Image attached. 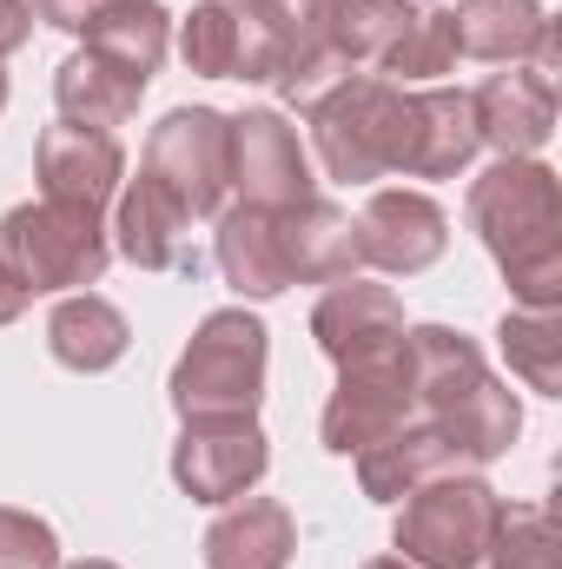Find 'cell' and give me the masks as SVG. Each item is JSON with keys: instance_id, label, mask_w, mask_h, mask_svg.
Returning <instances> with one entry per match:
<instances>
[{"instance_id": "cell-31", "label": "cell", "mask_w": 562, "mask_h": 569, "mask_svg": "<svg viewBox=\"0 0 562 569\" xmlns=\"http://www.w3.org/2000/svg\"><path fill=\"white\" fill-rule=\"evenodd\" d=\"M33 7V20H47V27H60V33H87L113 0H27Z\"/></svg>"}, {"instance_id": "cell-36", "label": "cell", "mask_w": 562, "mask_h": 569, "mask_svg": "<svg viewBox=\"0 0 562 569\" xmlns=\"http://www.w3.org/2000/svg\"><path fill=\"white\" fill-rule=\"evenodd\" d=\"M0 107H7V73H0Z\"/></svg>"}, {"instance_id": "cell-9", "label": "cell", "mask_w": 562, "mask_h": 569, "mask_svg": "<svg viewBox=\"0 0 562 569\" xmlns=\"http://www.w3.org/2000/svg\"><path fill=\"white\" fill-rule=\"evenodd\" d=\"M225 152H232V186L245 206L259 212H291L304 199H318V179H311V159L298 127L272 113V107H252V113H232L225 120Z\"/></svg>"}, {"instance_id": "cell-35", "label": "cell", "mask_w": 562, "mask_h": 569, "mask_svg": "<svg viewBox=\"0 0 562 569\" xmlns=\"http://www.w3.org/2000/svg\"><path fill=\"white\" fill-rule=\"evenodd\" d=\"M364 569H411L404 557H378V563H364Z\"/></svg>"}, {"instance_id": "cell-28", "label": "cell", "mask_w": 562, "mask_h": 569, "mask_svg": "<svg viewBox=\"0 0 562 569\" xmlns=\"http://www.w3.org/2000/svg\"><path fill=\"white\" fill-rule=\"evenodd\" d=\"M490 569H562V530L543 503H503L496 537L483 550Z\"/></svg>"}, {"instance_id": "cell-20", "label": "cell", "mask_w": 562, "mask_h": 569, "mask_svg": "<svg viewBox=\"0 0 562 569\" xmlns=\"http://www.w3.org/2000/svg\"><path fill=\"white\" fill-rule=\"evenodd\" d=\"M279 239H284V259H291V284H338V279H358L364 252H358V219L324 206V199H304L279 212Z\"/></svg>"}, {"instance_id": "cell-32", "label": "cell", "mask_w": 562, "mask_h": 569, "mask_svg": "<svg viewBox=\"0 0 562 569\" xmlns=\"http://www.w3.org/2000/svg\"><path fill=\"white\" fill-rule=\"evenodd\" d=\"M27 33H33V7H27V0H0V60L20 53Z\"/></svg>"}, {"instance_id": "cell-29", "label": "cell", "mask_w": 562, "mask_h": 569, "mask_svg": "<svg viewBox=\"0 0 562 569\" xmlns=\"http://www.w3.org/2000/svg\"><path fill=\"white\" fill-rule=\"evenodd\" d=\"M378 67L391 73V87H430V80H443L450 67H456V33H450V13H418L384 53H378Z\"/></svg>"}, {"instance_id": "cell-17", "label": "cell", "mask_w": 562, "mask_h": 569, "mask_svg": "<svg viewBox=\"0 0 562 569\" xmlns=\"http://www.w3.org/2000/svg\"><path fill=\"white\" fill-rule=\"evenodd\" d=\"M311 338H318V351H324L331 365L364 358V351L404 338V305H398L391 284L338 279L324 298H318V311H311Z\"/></svg>"}, {"instance_id": "cell-26", "label": "cell", "mask_w": 562, "mask_h": 569, "mask_svg": "<svg viewBox=\"0 0 562 569\" xmlns=\"http://www.w3.org/2000/svg\"><path fill=\"white\" fill-rule=\"evenodd\" d=\"M496 338H503V358H510V371H516L530 391L562 398V318H556V311L516 305V311H503Z\"/></svg>"}, {"instance_id": "cell-2", "label": "cell", "mask_w": 562, "mask_h": 569, "mask_svg": "<svg viewBox=\"0 0 562 569\" xmlns=\"http://www.w3.org/2000/svg\"><path fill=\"white\" fill-rule=\"evenodd\" d=\"M411 338V371H418V405L423 425L436 430L463 470H483L496 457H510L516 430H523V405L503 378H490L476 338L450 331V325H418Z\"/></svg>"}, {"instance_id": "cell-23", "label": "cell", "mask_w": 562, "mask_h": 569, "mask_svg": "<svg viewBox=\"0 0 562 569\" xmlns=\"http://www.w3.org/2000/svg\"><path fill=\"white\" fill-rule=\"evenodd\" d=\"M450 470H463V463H456V450L430 425H398L391 437H378V443L358 450V483H364L371 503H404L418 483L450 477Z\"/></svg>"}, {"instance_id": "cell-33", "label": "cell", "mask_w": 562, "mask_h": 569, "mask_svg": "<svg viewBox=\"0 0 562 569\" xmlns=\"http://www.w3.org/2000/svg\"><path fill=\"white\" fill-rule=\"evenodd\" d=\"M20 311H27V284H20L13 272H7V266H0V325H13Z\"/></svg>"}, {"instance_id": "cell-19", "label": "cell", "mask_w": 562, "mask_h": 569, "mask_svg": "<svg viewBox=\"0 0 562 569\" xmlns=\"http://www.w3.org/2000/svg\"><path fill=\"white\" fill-rule=\"evenodd\" d=\"M298 557V523L272 497H232L205 530V569H284Z\"/></svg>"}, {"instance_id": "cell-14", "label": "cell", "mask_w": 562, "mask_h": 569, "mask_svg": "<svg viewBox=\"0 0 562 569\" xmlns=\"http://www.w3.org/2000/svg\"><path fill=\"white\" fill-rule=\"evenodd\" d=\"M450 33L470 60H530V73L556 80V20L543 13V0H456Z\"/></svg>"}, {"instance_id": "cell-18", "label": "cell", "mask_w": 562, "mask_h": 569, "mask_svg": "<svg viewBox=\"0 0 562 569\" xmlns=\"http://www.w3.org/2000/svg\"><path fill=\"white\" fill-rule=\"evenodd\" d=\"M476 113L470 93L456 87H423L411 93V127H404V179H456L476 159Z\"/></svg>"}, {"instance_id": "cell-8", "label": "cell", "mask_w": 562, "mask_h": 569, "mask_svg": "<svg viewBox=\"0 0 562 569\" xmlns=\"http://www.w3.org/2000/svg\"><path fill=\"white\" fill-rule=\"evenodd\" d=\"M145 179L172 192L192 219H212L232 192V152H225V113L212 107H172L145 133Z\"/></svg>"}, {"instance_id": "cell-10", "label": "cell", "mask_w": 562, "mask_h": 569, "mask_svg": "<svg viewBox=\"0 0 562 569\" xmlns=\"http://www.w3.org/2000/svg\"><path fill=\"white\" fill-rule=\"evenodd\" d=\"M272 470V443L252 418H225V425H185L172 443V483L192 503H232L252 497L259 477Z\"/></svg>"}, {"instance_id": "cell-27", "label": "cell", "mask_w": 562, "mask_h": 569, "mask_svg": "<svg viewBox=\"0 0 562 569\" xmlns=\"http://www.w3.org/2000/svg\"><path fill=\"white\" fill-rule=\"evenodd\" d=\"M418 20L411 0H324V33L331 47L358 67V60H378L404 27Z\"/></svg>"}, {"instance_id": "cell-1", "label": "cell", "mask_w": 562, "mask_h": 569, "mask_svg": "<svg viewBox=\"0 0 562 569\" xmlns=\"http://www.w3.org/2000/svg\"><path fill=\"white\" fill-rule=\"evenodd\" d=\"M470 226L483 232L516 305H562V186L543 159H496L470 179Z\"/></svg>"}, {"instance_id": "cell-3", "label": "cell", "mask_w": 562, "mask_h": 569, "mask_svg": "<svg viewBox=\"0 0 562 569\" xmlns=\"http://www.w3.org/2000/svg\"><path fill=\"white\" fill-rule=\"evenodd\" d=\"M265 325L239 305V311H212L192 345L172 365V411L185 425H225V418H259L265 405Z\"/></svg>"}, {"instance_id": "cell-16", "label": "cell", "mask_w": 562, "mask_h": 569, "mask_svg": "<svg viewBox=\"0 0 562 569\" xmlns=\"http://www.w3.org/2000/svg\"><path fill=\"white\" fill-rule=\"evenodd\" d=\"M113 246L140 266V272H179L192 279L199 272V246H192V212L159 192L152 179H127L120 186V212H113Z\"/></svg>"}, {"instance_id": "cell-13", "label": "cell", "mask_w": 562, "mask_h": 569, "mask_svg": "<svg viewBox=\"0 0 562 569\" xmlns=\"http://www.w3.org/2000/svg\"><path fill=\"white\" fill-rule=\"evenodd\" d=\"M179 53L205 80H272V33L245 0H199L179 27Z\"/></svg>"}, {"instance_id": "cell-5", "label": "cell", "mask_w": 562, "mask_h": 569, "mask_svg": "<svg viewBox=\"0 0 562 569\" xmlns=\"http://www.w3.org/2000/svg\"><path fill=\"white\" fill-rule=\"evenodd\" d=\"M0 266L33 291H73V284H100L113 266V232L100 226V212L67 206V199H40V206H13L0 219Z\"/></svg>"}, {"instance_id": "cell-6", "label": "cell", "mask_w": 562, "mask_h": 569, "mask_svg": "<svg viewBox=\"0 0 562 569\" xmlns=\"http://www.w3.org/2000/svg\"><path fill=\"white\" fill-rule=\"evenodd\" d=\"M496 517H503V497L476 470H450L404 497L391 543L411 569H476L496 537Z\"/></svg>"}, {"instance_id": "cell-30", "label": "cell", "mask_w": 562, "mask_h": 569, "mask_svg": "<svg viewBox=\"0 0 562 569\" xmlns=\"http://www.w3.org/2000/svg\"><path fill=\"white\" fill-rule=\"evenodd\" d=\"M0 569H60V537L33 510L0 503Z\"/></svg>"}, {"instance_id": "cell-15", "label": "cell", "mask_w": 562, "mask_h": 569, "mask_svg": "<svg viewBox=\"0 0 562 569\" xmlns=\"http://www.w3.org/2000/svg\"><path fill=\"white\" fill-rule=\"evenodd\" d=\"M476 113V140L496 146V159H536L556 133V80L516 67V73H490L470 93Z\"/></svg>"}, {"instance_id": "cell-34", "label": "cell", "mask_w": 562, "mask_h": 569, "mask_svg": "<svg viewBox=\"0 0 562 569\" xmlns=\"http://www.w3.org/2000/svg\"><path fill=\"white\" fill-rule=\"evenodd\" d=\"M67 569H120V563H107V557H80V563H67Z\"/></svg>"}, {"instance_id": "cell-22", "label": "cell", "mask_w": 562, "mask_h": 569, "mask_svg": "<svg viewBox=\"0 0 562 569\" xmlns=\"http://www.w3.org/2000/svg\"><path fill=\"white\" fill-rule=\"evenodd\" d=\"M127 345H133L127 311H120L113 298H100V291H73V298H60L53 318H47V351H53V365L80 371V378L113 371V365L127 358Z\"/></svg>"}, {"instance_id": "cell-25", "label": "cell", "mask_w": 562, "mask_h": 569, "mask_svg": "<svg viewBox=\"0 0 562 569\" xmlns=\"http://www.w3.org/2000/svg\"><path fill=\"white\" fill-rule=\"evenodd\" d=\"M87 47L152 87V73H159V60H165V47H172V13H165L159 0H113V7L87 27Z\"/></svg>"}, {"instance_id": "cell-4", "label": "cell", "mask_w": 562, "mask_h": 569, "mask_svg": "<svg viewBox=\"0 0 562 569\" xmlns=\"http://www.w3.org/2000/svg\"><path fill=\"white\" fill-rule=\"evenodd\" d=\"M304 113H311V146H318L331 179L371 186V179L404 166V127H411V93L404 87H391L378 73H344Z\"/></svg>"}, {"instance_id": "cell-21", "label": "cell", "mask_w": 562, "mask_h": 569, "mask_svg": "<svg viewBox=\"0 0 562 569\" xmlns=\"http://www.w3.org/2000/svg\"><path fill=\"white\" fill-rule=\"evenodd\" d=\"M212 259H219V272H225V284L239 298H279V291H291V259H284V239H279V212L232 206L219 219Z\"/></svg>"}, {"instance_id": "cell-12", "label": "cell", "mask_w": 562, "mask_h": 569, "mask_svg": "<svg viewBox=\"0 0 562 569\" xmlns=\"http://www.w3.org/2000/svg\"><path fill=\"white\" fill-rule=\"evenodd\" d=\"M33 172H40V192L47 199H67V206H87L100 212L107 199H120L127 186V152L107 127H47L40 146H33Z\"/></svg>"}, {"instance_id": "cell-11", "label": "cell", "mask_w": 562, "mask_h": 569, "mask_svg": "<svg viewBox=\"0 0 562 569\" xmlns=\"http://www.w3.org/2000/svg\"><path fill=\"white\" fill-rule=\"evenodd\" d=\"M450 246V219L430 192H411V186H378L358 212V252L364 266L391 272V279H411V272H430Z\"/></svg>"}, {"instance_id": "cell-7", "label": "cell", "mask_w": 562, "mask_h": 569, "mask_svg": "<svg viewBox=\"0 0 562 569\" xmlns=\"http://www.w3.org/2000/svg\"><path fill=\"white\" fill-rule=\"evenodd\" d=\"M418 411V371H411V338H391L364 358L338 365V391L318 418V437L331 457H358L364 443L391 437L398 425H411Z\"/></svg>"}, {"instance_id": "cell-24", "label": "cell", "mask_w": 562, "mask_h": 569, "mask_svg": "<svg viewBox=\"0 0 562 569\" xmlns=\"http://www.w3.org/2000/svg\"><path fill=\"white\" fill-rule=\"evenodd\" d=\"M140 93L145 80H133L127 67H113V60H100L93 47H80V53H67L60 60V73H53V100H60V120H73V127H127L133 113H140Z\"/></svg>"}]
</instances>
